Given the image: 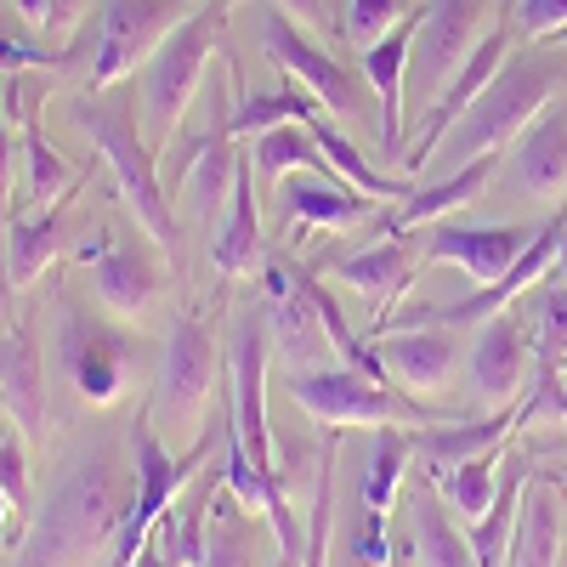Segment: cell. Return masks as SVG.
Returning a JSON list of instances; mask_svg holds the SVG:
<instances>
[{"label": "cell", "mask_w": 567, "mask_h": 567, "mask_svg": "<svg viewBox=\"0 0 567 567\" xmlns=\"http://www.w3.org/2000/svg\"><path fill=\"white\" fill-rule=\"evenodd\" d=\"M267 352H272L267 307H250L239 318V336H233V414H227V425H233V443L250 454V465L278 483L272 425H267Z\"/></svg>", "instance_id": "8"}, {"label": "cell", "mask_w": 567, "mask_h": 567, "mask_svg": "<svg viewBox=\"0 0 567 567\" xmlns=\"http://www.w3.org/2000/svg\"><path fill=\"white\" fill-rule=\"evenodd\" d=\"M488 176H494V154L449 171L443 182L409 194V199H403V216H392V227H398V233H414V227H425V221H443V216H454V210H465V205H477L483 187H488Z\"/></svg>", "instance_id": "25"}, {"label": "cell", "mask_w": 567, "mask_h": 567, "mask_svg": "<svg viewBox=\"0 0 567 567\" xmlns=\"http://www.w3.org/2000/svg\"><path fill=\"white\" fill-rule=\"evenodd\" d=\"M272 7H278V12H290L296 23H312V29L323 23V0H272Z\"/></svg>", "instance_id": "42"}, {"label": "cell", "mask_w": 567, "mask_h": 567, "mask_svg": "<svg viewBox=\"0 0 567 567\" xmlns=\"http://www.w3.org/2000/svg\"><path fill=\"white\" fill-rule=\"evenodd\" d=\"M386 567H409V561H398V556H392V561H386Z\"/></svg>", "instance_id": "48"}, {"label": "cell", "mask_w": 567, "mask_h": 567, "mask_svg": "<svg viewBox=\"0 0 567 567\" xmlns=\"http://www.w3.org/2000/svg\"><path fill=\"white\" fill-rule=\"evenodd\" d=\"M528 307V336H534V363L545 369H561L567 358V284H545V290H528L523 296Z\"/></svg>", "instance_id": "33"}, {"label": "cell", "mask_w": 567, "mask_h": 567, "mask_svg": "<svg viewBox=\"0 0 567 567\" xmlns=\"http://www.w3.org/2000/svg\"><path fill=\"white\" fill-rule=\"evenodd\" d=\"M516 23L528 34H556L567 23V0H516Z\"/></svg>", "instance_id": "39"}, {"label": "cell", "mask_w": 567, "mask_h": 567, "mask_svg": "<svg viewBox=\"0 0 567 567\" xmlns=\"http://www.w3.org/2000/svg\"><path fill=\"white\" fill-rule=\"evenodd\" d=\"M58 358L69 369V381L80 386V398L114 403V392L125 381V347L91 312H80L69 301H63V318H58Z\"/></svg>", "instance_id": "13"}, {"label": "cell", "mask_w": 567, "mask_h": 567, "mask_svg": "<svg viewBox=\"0 0 567 567\" xmlns=\"http://www.w3.org/2000/svg\"><path fill=\"white\" fill-rule=\"evenodd\" d=\"M381 363H386V381L409 392H443L454 374V341L437 323H398L381 341Z\"/></svg>", "instance_id": "17"}, {"label": "cell", "mask_w": 567, "mask_h": 567, "mask_svg": "<svg viewBox=\"0 0 567 567\" xmlns=\"http://www.w3.org/2000/svg\"><path fill=\"white\" fill-rule=\"evenodd\" d=\"M374 205H381V199L347 194V187H329L318 176H290V182H284V210H290L296 221H307V227H352Z\"/></svg>", "instance_id": "26"}, {"label": "cell", "mask_w": 567, "mask_h": 567, "mask_svg": "<svg viewBox=\"0 0 567 567\" xmlns=\"http://www.w3.org/2000/svg\"><path fill=\"white\" fill-rule=\"evenodd\" d=\"M131 505H136V471L125 477L120 437H85L58 465L40 511L29 516L18 567H97L103 556H114Z\"/></svg>", "instance_id": "1"}, {"label": "cell", "mask_w": 567, "mask_h": 567, "mask_svg": "<svg viewBox=\"0 0 567 567\" xmlns=\"http://www.w3.org/2000/svg\"><path fill=\"white\" fill-rule=\"evenodd\" d=\"M12 7L23 12V23H34V29H45V12H52V0H12Z\"/></svg>", "instance_id": "43"}, {"label": "cell", "mask_w": 567, "mask_h": 567, "mask_svg": "<svg viewBox=\"0 0 567 567\" xmlns=\"http://www.w3.org/2000/svg\"><path fill=\"white\" fill-rule=\"evenodd\" d=\"M516 420H523V409H505L494 420H449V425H432V432H414V454L432 465V477H443V471H454L460 460L499 449L511 437Z\"/></svg>", "instance_id": "23"}, {"label": "cell", "mask_w": 567, "mask_h": 567, "mask_svg": "<svg viewBox=\"0 0 567 567\" xmlns=\"http://www.w3.org/2000/svg\"><path fill=\"white\" fill-rule=\"evenodd\" d=\"M312 125L318 120V97L312 91H296V85H278V91H267V97H250V103H239V114H233V136H261V131H272V125Z\"/></svg>", "instance_id": "35"}, {"label": "cell", "mask_w": 567, "mask_h": 567, "mask_svg": "<svg viewBox=\"0 0 567 567\" xmlns=\"http://www.w3.org/2000/svg\"><path fill=\"white\" fill-rule=\"evenodd\" d=\"M91 290H97V301L114 318H142L159 301L165 272L142 245H120V250H97V261H91Z\"/></svg>", "instance_id": "20"}, {"label": "cell", "mask_w": 567, "mask_h": 567, "mask_svg": "<svg viewBox=\"0 0 567 567\" xmlns=\"http://www.w3.org/2000/svg\"><path fill=\"white\" fill-rule=\"evenodd\" d=\"M210 261L227 278L256 272L267 261L261 256V221H256V165H250V154H239V176H233V199L221 210V233L210 239Z\"/></svg>", "instance_id": "22"}, {"label": "cell", "mask_w": 567, "mask_h": 567, "mask_svg": "<svg viewBox=\"0 0 567 567\" xmlns=\"http://www.w3.org/2000/svg\"><path fill=\"white\" fill-rule=\"evenodd\" d=\"M556 483H561V494H567V465H561V471H556Z\"/></svg>", "instance_id": "46"}, {"label": "cell", "mask_w": 567, "mask_h": 567, "mask_svg": "<svg viewBox=\"0 0 567 567\" xmlns=\"http://www.w3.org/2000/svg\"><path fill=\"white\" fill-rule=\"evenodd\" d=\"M210 386H216V336L199 318H176L165 341V363H159V392L148 403L154 432L194 437L210 409Z\"/></svg>", "instance_id": "5"}, {"label": "cell", "mask_w": 567, "mask_h": 567, "mask_svg": "<svg viewBox=\"0 0 567 567\" xmlns=\"http://www.w3.org/2000/svg\"><path fill=\"white\" fill-rule=\"evenodd\" d=\"M261 40H267V52L290 69L296 80H307V91L329 109V114H341V120H369V85H358L329 52H318V45L301 34V23L290 12H278L272 0H267V12H261Z\"/></svg>", "instance_id": "10"}, {"label": "cell", "mask_w": 567, "mask_h": 567, "mask_svg": "<svg viewBox=\"0 0 567 567\" xmlns=\"http://www.w3.org/2000/svg\"><path fill=\"white\" fill-rule=\"evenodd\" d=\"M511 182L534 199L567 194V109H545L511 142Z\"/></svg>", "instance_id": "16"}, {"label": "cell", "mask_w": 567, "mask_h": 567, "mask_svg": "<svg viewBox=\"0 0 567 567\" xmlns=\"http://www.w3.org/2000/svg\"><path fill=\"white\" fill-rule=\"evenodd\" d=\"M80 7H85V0H52V12H45V34H69L80 23Z\"/></svg>", "instance_id": "41"}, {"label": "cell", "mask_w": 567, "mask_h": 567, "mask_svg": "<svg viewBox=\"0 0 567 567\" xmlns=\"http://www.w3.org/2000/svg\"><path fill=\"white\" fill-rule=\"evenodd\" d=\"M227 18V0H205V7L176 23L159 45L154 58L142 63V103H136V120H142V136H148V148H171V136L194 103V91L205 80V58L216 45V29Z\"/></svg>", "instance_id": "4"}, {"label": "cell", "mask_w": 567, "mask_h": 567, "mask_svg": "<svg viewBox=\"0 0 567 567\" xmlns=\"http://www.w3.org/2000/svg\"><path fill=\"white\" fill-rule=\"evenodd\" d=\"M74 125H80L91 142H97V154L114 165V187H120L125 216L171 256V250H176V227H171L165 176H159V165H154L148 136H142V120L91 91V97H74Z\"/></svg>", "instance_id": "3"}, {"label": "cell", "mask_w": 567, "mask_h": 567, "mask_svg": "<svg viewBox=\"0 0 567 567\" xmlns=\"http://www.w3.org/2000/svg\"><path fill=\"white\" fill-rule=\"evenodd\" d=\"M199 12V0H109L103 23H97V58H91L85 85L109 91L120 74H131L136 63L154 58V45Z\"/></svg>", "instance_id": "7"}, {"label": "cell", "mask_w": 567, "mask_h": 567, "mask_svg": "<svg viewBox=\"0 0 567 567\" xmlns=\"http://www.w3.org/2000/svg\"><path fill=\"white\" fill-rule=\"evenodd\" d=\"M58 205L52 210H29V216H12L7 221V290H23V284H34V272H45V261L58 256Z\"/></svg>", "instance_id": "29"}, {"label": "cell", "mask_w": 567, "mask_h": 567, "mask_svg": "<svg viewBox=\"0 0 567 567\" xmlns=\"http://www.w3.org/2000/svg\"><path fill=\"white\" fill-rule=\"evenodd\" d=\"M12 165H18V148H12V131H7V114H0V239H7V205H12Z\"/></svg>", "instance_id": "40"}, {"label": "cell", "mask_w": 567, "mask_h": 567, "mask_svg": "<svg viewBox=\"0 0 567 567\" xmlns=\"http://www.w3.org/2000/svg\"><path fill=\"white\" fill-rule=\"evenodd\" d=\"M7 511H18V505H12L7 488H0V545H18V534H7Z\"/></svg>", "instance_id": "44"}, {"label": "cell", "mask_w": 567, "mask_h": 567, "mask_svg": "<svg viewBox=\"0 0 567 567\" xmlns=\"http://www.w3.org/2000/svg\"><path fill=\"white\" fill-rule=\"evenodd\" d=\"M318 159H323L318 142H312V131H301V125H272V131H261V136L250 142V165H256L261 182L290 176V171H312Z\"/></svg>", "instance_id": "34"}, {"label": "cell", "mask_w": 567, "mask_h": 567, "mask_svg": "<svg viewBox=\"0 0 567 567\" xmlns=\"http://www.w3.org/2000/svg\"><path fill=\"white\" fill-rule=\"evenodd\" d=\"M414 23L420 12L386 29L374 45H363V80L374 91V103H381V142L392 159L403 154V80H409V52H414Z\"/></svg>", "instance_id": "18"}, {"label": "cell", "mask_w": 567, "mask_h": 567, "mask_svg": "<svg viewBox=\"0 0 567 567\" xmlns=\"http://www.w3.org/2000/svg\"><path fill=\"white\" fill-rule=\"evenodd\" d=\"M494 0H432L414 23V52H409V80L425 103L460 74V63L471 58V45L483 40Z\"/></svg>", "instance_id": "9"}, {"label": "cell", "mask_w": 567, "mask_h": 567, "mask_svg": "<svg viewBox=\"0 0 567 567\" xmlns=\"http://www.w3.org/2000/svg\"><path fill=\"white\" fill-rule=\"evenodd\" d=\"M556 550H561V511H556V488L528 483V488H523V511H516V539H511V556H516V567H556Z\"/></svg>", "instance_id": "27"}, {"label": "cell", "mask_w": 567, "mask_h": 567, "mask_svg": "<svg viewBox=\"0 0 567 567\" xmlns=\"http://www.w3.org/2000/svg\"><path fill=\"white\" fill-rule=\"evenodd\" d=\"M199 567H256V528L245 523V505L233 499V488L210 505L205 561H199Z\"/></svg>", "instance_id": "32"}, {"label": "cell", "mask_w": 567, "mask_h": 567, "mask_svg": "<svg viewBox=\"0 0 567 567\" xmlns=\"http://www.w3.org/2000/svg\"><path fill=\"white\" fill-rule=\"evenodd\" d=\"M284 392L296 398V409L318 414L323 425H420L432 414H420L414 403L392 398L381 381L369 374H352V369H290L284 374Z\"/></svg>", "instance_id": "6"}, {"label": "cell", "mask_w": 567, "mask_h": 567, "mask_svg": "<svg viewBox=\"0 0 567 567\" xmlns=\"http://www.w3.org/2000/svg\"><path fill=\"white\" fill-rule=\"evenodd\" d=\"M329 278L347 284V290H358V296H369V301H398L403 284L414 278V245H409V233H398V239L374 245L363 256L336 261V267H329Z\"/></svg>", "instance_id": "24"}, {"label": "cell", "mask_w": 567, "mask_h": 567, "mask_svg": "<svg viewBox=\"0 0 567 567\" xmlns=\"http://www.w3.org/2000/svg\"><path fill=\"white\" fill-rule=\"evenodd\" d=\"M0 398H7V414L18 432L40 443L45 437V381H40V347L29 329L0 336Z\"/></svg>", "instance_id": "21"}, {"label": "cell", "mask_w": 567, "mask_h": 567, "mask_svg": "<svg viewBox=\"0 0 567 567\" xmlns=\"http://www.w3.org/2000/svg\"><path fill=\"white\" fill-rule=\"evenodd\" d=\"M307 131H312V142H318V154H323V165L336 171V176H347V182L358 187V194H369V199H381V205H386V199L398 205V199L409 194V182H403V176H381V171H369V159H363V154H358L352 142H347V136H341L336 125H329L323 114H318V120H312Z\"/></svg>", "instance_id": "31"}, {"label": "cell", "mask_w": 567, "mask_h": 567, "mask_svg": "<svg viewBox=\"0 0 567 567\" xmlns=\"http://www.w3.org/2000/svg\"><path fill=\"white\" fill-rule=\"evenodd\" d=\"M261 284H267V329H272V352L290 358V369H318L336 341H329V323L318 312V296L307 272H290L284 261H261Z\"/></svg>", "instance_id": "11"}, {"label": "cell", "mask_w": 567, "mask_h": 567, "mask_svg": "<svg viewBox=\"0 0 567 567\" xmlns=\"http://www.w3.org/2000/svg\"><path fill=\"white\" fill-rule=\"evenodd\" d=\"M528 245H534V227H523V221H499V227H437L432 233V256L437 261H454L465 278H477V284H494Z\"/></svg>", "instance_id": "15"}, {"label": "cell", "mask_w": 567, "mask_h": 567, "mask_svg": "<svg viewBox=\"0 0 567 567\" xmlns=\"http://www.w3.org/2000/svg\"><path fill=\"white\" fill-rule=\"evenodd\" d=\"M0 40H7V12H0Z\"/></svg>", "instance_id": "47"}, {"label": "cell", "mask_w": 567, "mask_h": 567, "mask_svg": "<svg viewBox=\"0 0 567 567\" xmlns=\"http://www.w3.org/2000/svg\"><path fill=\"white\" fill-rule=\"evenodd\" d=\"M0 488L12 494V505H29V465H23V443L12 437V425H0Z\"/></svg>", "instance_id": "38"}, {"label": "cell", "mask_w": 567, "mask_h": 567, "mask_svg": "<svg viewBox=\"0 0 567 567\" xmlns=\"http://www.w3.org/2000/svg\"><path fill=\"white\" fill-rule=\"evenodd\" d=\"M499 449H488V454H471V460H460L454 471H443V488H449V505L454 511H465L471 523L494 505V494H499Z\"/></svg>", "instance_id": "36"}, {"label": "cell", "mask_w": 567, "mask_h": 567, "mask_svg": "<svg viewBox=\"0 0 567 567\" xmlns=\"http://www.w3.org/2000/svg\"><path fill=\"white\" fill-rule=\"evenodd\" d=\"M556 278L567 284V227H561V245H556Z\"/></svg>", "instance_id": "45"}, {"label": "cell", "mask_w": 567, "mask_h": 567, "mask_svg": "<svg viewBox=\"0 0 567 567\" xmlns=\"http://www.w3.org/2000/svg\"><path fill=\"white\" fill-rule=\"evenodd\" d=\"M523 471H499V494H494V505L471 523V556H477V567H499L505 561V550H511V539H516V511H523Z\"/></svg>", "instance_id": "30"}, {"label": "cell", "mask_w": 567, "mask_h": 567, "mask_svg": "<svg viewBox=\"0 0 567 567\" xmlns=\"http://www.w3.org/2000/svg\"><path fill=\"white\" fill-rule=\"evenodd\" d=\"M12 114H18V159H23V199H29V210H52L69 187H74V171H69V159L45 142V131H40V97H34V109H23V74H12Z\"/></svg>", "instance_id": "19"}, {"label": "cell", "mask_w": 567, "mask_h": 567, "mask_svg": "<svg viewBox=\"0 0 567 567\" xmlns=\"http://www.w3.org/2000/svg\"><path fill=\"white\" fill-rule=\"evenodd\" d=\"M556 80H561L556 63L505 58V69L488 80L483 97L454 120V136L443 142L432 159H425V171H443V176H449V171H460V165H471V159H483V154L511 148V142L523 136V125H534V120L550 109Z\"/></svg>", "instance_id": "2"}, {"label": "cell", "mask_w": 567, "mask_h": 567, "mask_svg": "<svg viewBox=\"0 0 567 567\" xmlns=\"http://www.w3.org/2000/svg\"><path fill=\"white\" fill-rule=\"evenodd\" d=\"M505 58H511V29L505 23H488V34L471 45V58L460 63V74L437 91L432 103H425V131H420V142H414V154H409V171H425V159H432L437 148H443V131L483 97L488 91V80L505 69Z\"/></svg>", "instance_id": "12"}, {"label": "cell", "mask_w": 567, "mask_h": 567, "mask_svg": "<svg viewBox=\"0 0 567 567\" xmlns=\"http://www.w3.org/2000/svg\"><path fill=\"white\" fill-rule=\"evenodd\" d=\"M471 386H477L488 403H511L528 386V323L511 307L494 312L483 323L477 347H471Z\"/></svg>", "instance_id": "14"}, {"label": "cell", "mask_w": 567, "mask_h": 567, "mask_svg": "<svg viewBox=\"0 0 567 567\" xmlns=\"http://www.w3.org/2000/svg\"><path fill=\"white\" fill-rule=\"evenodd\" d=\"M398 18H403V0H347V40L363 52L386 29H398Z\"/></svg>", "instance_id": "37"}, {"label": "cell", "mask_w": 567, "mask_h": 567, "mask_svg": "<svg viewBox=\"0 0 567 567\" xmlns=\"http://www.w3.org/2000/svg\"><path fill=\"white\" fill-rule=\"evenodd\" d=\"M409 516H414V556H420V567H477L471 539L454 528V516L437 505L432 488H414Z\"/></svg>", "instance_id": "28"}]
</instances>
